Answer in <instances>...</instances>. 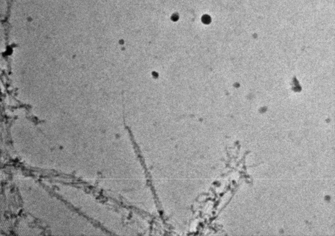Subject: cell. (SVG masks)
<instances>
[{"label": "cell", "instance_id": "6da1fadb", "mask_svg": "<svg viewBox=\"0 0 335 236\" xmlns=\"http://www.w3.org/2000/svg\"><path fill=\"white\" fill-rule=\"evenodd\" d=\"M203 21L206 23H208L210 22V18L208 16H206L203 18Z\"/></svg>", "mask_w": 335, "mask_h": 236}]
</instances>
